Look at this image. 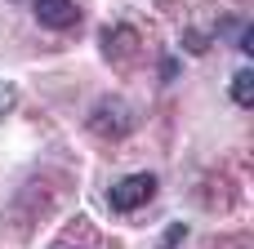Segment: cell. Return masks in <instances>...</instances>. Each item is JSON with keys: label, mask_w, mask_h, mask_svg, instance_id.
Here are the masks:
<instances>
[{"label": "cell", "mask_w": 254, "mask_h": 249, "mask_svg": "<svg viewBox=\"0 0 254 249\" xmlns=\"http://www.w3.org/2000/svg\"><path fill=\"white\" fill-rule=\"evenodd\" d=\"M13 107H18V89H13L9 80H0V120H4Z\"/></svg>", "instance_id": "6"}, {"label": "cell", "mask_w": 254, "mask_h": 249, "mask_svg": "<svg viewBox=\"0 0 254 249\" xmlns=\"http://www.w3.org/2000/svg\"><path fill=\"white\" fill-rule=\"evenodd\" d=\"M129 111H125V102H116V98H107V102H98V111L89 116V129L98 134V138H125L129 134Z\"/></svg>", "instance_id": "2"}, {"label": "cell", "mask_w": 254, "mask_h": 249, "mask_svg": "<svg viewBox=\"0 0 254 249\" xmlns=\"http://www.w3.org/2000/svg\"><path fill=\"white\" fill-rule=\"evenodd\" d=\"M134 49H138V31H134L129 22H116V27L103 36V53H107V62H112V58L125 62V58H134Z\"/></svg>", "instance_id": "4"}, {"label": "cell", "mask_w": 254, "mask_h": 249, "mask_svg": "<svg viewBox=\"0 0 254 249\" xmlns=\"http://www.w3.org/2000/svg\"><path fill=\"white\" fill-rule=\"evenodd\" d=\"M152 196H156V174H129V178H121V183L107 192V205L121 209V214H134V209H143Z\"/></svg>", "instance_id": "1"}, {"label": "cell", "mask_w": 254, "mask_h": 249, "mask_svg": "<svg viewBox=\"0 0 254 249\" xmlns=\"http://www.w3.org/2000/svg\"><path fill=\"white\" fill-rule=\"evenodd\" d=\"M232 102H237V107H254V71L250 67H241V71L232 76Z\"/></svg>", "instance_id": "5"}, {"label": "cell", "mask_w": 254, "mask_h": 249, "mask_svg": "<svg viewBox=\"0 0 254 249\" xmlns=\"http://www.w3.org/2000/svg\"><path fill=\"white\" fill-rule=\"evenodd\" d=\"M183 236H188V227H183V223H174V227L165 232V245H161V249H174L179 241H183Z\"/></svg>", "instance_id": "7"}, {"label": "cell", "mask_w": 254, "mask_h": 249, "mask_svg": "<svg viewBox=\"0 0 254 249\" xmlns=\"http://www.w3.org/2000/svg\"><path fill=\"white\" fill-rule=\"evenodd\" d=\"M76 18H80L76 0H36V22L49 31H67V27H76Z\"/></svg>", "instance_id": "3"}]
</instances>
